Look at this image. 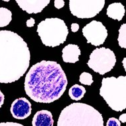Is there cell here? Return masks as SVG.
<instances>
[{
  "instance_id": "obj_10",
  "label": "cell",
  "mask_w": 126,
  "mask_h": 126,
  "mask_svg": "<svg viewBox=\"0 0 126 126\" xmlns=\"http://www.w3.org/2000/svg\"><path fill=\"white\" fill-rule=\"evenodd\" d=\"M16 3L23 11L29 14H37L48 5L50 0H16Z\"/></svg>"
},
{
  "instance_id": "obj_16",
  "label": "cell",
  "mask_w": 126,
  "mask_h": 126,
  "mask_svg": "<svg viewBox=\"0 0 126 126\" xmlns=\"http://www.w3.org/2000/svg\"><path fill=\"white\" fill-rule=\"evenodd\" d=\"M117 41L120 47L122 48H126V24L124 23L120 27L119 30V36L117 38Z\"/></svg>"
},
{
  "instance_id": "obj_19",
  "label": "cell",
  "mask_w": 126,
  "mask_h": 126,
  "mask_svg": "<svg viewBox=\"0 0 126 126\" xmlns=\"http://www.w3.org/2000/svg\"><path fill=\"white\" fill-rule=\"evenodd\" d=\"M65 2L64 1V0H55L54 1V7L57 9H61L64 6Z\"/></svg>"
},
{
  "instance_id": "obj_6",
  "label": "cell",
  "mask_w": 126,
  "mask_h": 126,
  "mask_svg": "<svg viewBox=\"0 0 126 126\" xmlns=\"http://www.w3.org/2000/svg\"><path fill=\"white\" fill-rule=\"evenodd\" d=\"M116 63L114 52L106 47L96 48L90 55L87 64L95 72L104 75L113 69Z\"/></svg>"
},
{
  "instance_id": "obj_24",
  "label": "cell",
  "mask_w": 126,
  "mask_h": 126,
  "mask_svg": "<svg viewBox=\"0 0 126 126\" xmlns=\"http://www.w3.org/2000/svg\"><path fill=\"white\" fill-rule=\"evenodd\" d=\"M119 121L122 123H126V113H124L120 116V119H119Z\"/></svg>"
},
{
  "instance_id": "obj_21",
  "label": "cell",
  "mask_w": 126,
  "mask_h": 126,
  "mask_svg": "<svg viewBox=\"0 0 126 126\" xmlns=\"http://www.w3.org/2000/svg\"><path fill=\"white\" fill-rule=\"evenodd\" d=\"M35 23V21L33 18L31 17L29 20H27L26 22V25L27 27H32L34 26V25Z\"/></svg>"
},
{
  "instance_id": "obj_8",
  "label": "cell",
  "mask_w": 126,
  "mask_h": 126,
  "mask_svg": "<svg viewBox=\"0 0 126 126\" xmlns=\"http://www.w3.org/2000/svg\"><path fill=\"white\" fill-rule=\"evenodd\" d=\"M83 35L87 40V43L98 47L104 43L108 37V31L102 22L96 20L85 25L82 29Z\"/></svg>"
},
{
  "instance_id": "obj_9",
  "label": "cell",
  "mask_w": 126,
  "mask_h": 126,
  "mask_svg": "<svg viewBox=\"0 0 126 126\" xmlns=\"http://www.w3.org/2000/svg\"><path fill=\"white\" fill-rule=\"evenodd\" d=\"M11 115L15 119L25 120L31 114V104L27 98H20L13 102L10 108Z\"/></svg>"
},
{
  "instance_id": "obj_3",
  "label": "cell",
  "mask_w": 126,
  "mask_h": 126,
  "mask_svg": "<svg viewBox=\"0 0 126 126\" xmlns=\"http://www.w3.org/2000/svg\"><path fill=\"white\" fill-rule=\"evenodd\" d=\"M57 126H104L101 113L90 105L72 103L63 109Z\"/></svg>"
},
{
  "instance_id": "obj_15",
  "label": "cell",
  "mask_w": 126,
  "mask_h": 126,
  "mask_svg": "<svg viewBox=\"0 0 126 126\" xmlns=\"http://www.w3.org/2000/svg\"><path fill=\"white\" fill-rule=\"evenodd\" d=\"M12 20V13L5 7H0V27L7 26Z\"/></svg>"
},
{
  "instance_id": "obj_12",
  "label": "cell",
  "mask_w": 126,
  "mask_h": 126,
  "mask_svg": "<svg viewBox=\"0 0 126 126\" xmlns=\"http://www.w3.org/2000/svg\"><path fill=\"white\" fill-rule=\"evenodd\" d=\"M54 120L50 111L45 110L38 111L32 120L33 126H53Z\"/></svg>"
},
{
  "instance_id": "obj_7",
  "label": "cell",
  "mask_w": 126,
  "mask_h": 126,
  "mask_svg": "<svg viewBox=\"0 0 126 126\" xmlns=\"http://www.w3.org/2000/svg\"><path fill=\"white\" fill-rule=\"evenodd\" d=\"M104 5L105 0H70L69 9L76 17L88 19L98 15Z\"/></svg>"
},
{
  "instance_id": "obj_22",
  "label": "cell",
  "mask_w": 126,
  "mask_h": 126,
  "mask_svg": "<svg viewBox=\"0 0 126 126\" xmlns=\"http://www.w3.org/2000/svg\"><path fill=\"white\" fill-rule=\"evenodd\" d=\"M79 25L78 23H72L71 25V30H72V32H74V33H76L78 31L79 29Z\"/></svg>"
},
{
  "instance_id": "obj_23",
  "label": "cell",
  "mask_w": 126,
  "mask_h": 126,
  "mask_svg": "<svg viewBox=\"0 0 126 126\" xmlns=\"http://www.w3.org/2000/svg\"><path fill=\"white\" fill-rule=\"evenodd\" d=\"M4 100H5V96L4 94L1 92V91L0 90V108H1L2 105L4 103Z\"/></svg>"
},
{
  "instance_id": "obj_11",
  "label": "cell",
  "mask_w": 126,
  "mask_h": 126,
  "mask_svg": "<svg viewBox=\"0 0 126 126\" xmlns=\"http://www.w3.org/2000/svg\"><path fill=\"white\" fill-rule=\"evenodd\" d=\"M63 60L64 63H75L79 61V56L81 54V51L78 45L69 44L63 48Z\"/></svg>"
},
{
  "instance_id": "obj_4",
  "label": "cell",
  "mask_w": 126,
  "mask_h": 126,
  "mask_svg": "<svg viewBox=\"0 0 126 126\" xmlns=\"http://www.w3.org/2000/svg\"><path fill=\"white\" fill-rule=\"evenodd\" d=\"M100 94L111 110L116 111L124 110L126 108V76L103 78Z\"/></svg>"
},
{
  "instance_id": "obj_2",
  "label": "cell",
  "mask_w": 126,
  "mask_h": 126,
  "mask_svg": "<svg viewBox=\"0 0 126 126\" xmlns=\"http://www.w3.org/2000/svg\"><path fill=\"white\" fill-rule=\"evenodd\" d=\"M28 45L13 31H0V83L18 80L27 72L30 64Z\"/></svg>"
},
{
  "instance_id": "obj_5",
  "label": "cell",
  "mask_w": 126,
  "mask_h": 126,
  "mask_svg": "<svg viewBox=\"0 0 126 126\" xmlns=\"http://www.w3.org/2000/svg\"><path fill=\"white\" fill-rule=\"evenodd\" d=\"M37 32L42 43L47 47H55L64 43L68 35V29L63 20L47 18L40 22Z\"/></svg>"
},
{
  "instance_id": "obj_25",
  "label": "cell",
  "mask_w": 126,
  "mask_h": 126,
  "mask_svg": "<svg viewBox=\"0 0 126 126\" xmlns=\"http://www.w3.org/2000/svg\"><path fill=\"white\" fill-rule=\"evenodd\" d=\"M123 64H124V68H125V70H126V58H124V59Z\"/></svg>"
},
{
  "instance_id": "obj_14",
  "label": "cell",
  "mask_w": 126,
  "mask_h": 126,
  "mask_svg": "<svg viewBox=\"0 0 126 126\" xmlns=\"http://www.w3.org/2000/svg\"><path fill=\"white\" fill-rule=\"evenodd\" d=\"M86 92V90L84 86L78 84H74L69 89L68 94L70 98L72 100L78 101L84 96Z\"/></svg>"
},
{
  "instance_id": "obj_17",
  "label": "cell",
  "mask_w": 126,
  "mask_h": 126,
  "mask_svg": "<svg viewBox=\"0 0 126 126\" xmlns=\"http://www.w3.org/2000/svg\"><path fill=\"white\" fill-rule=\"evenodd\" d=\"M79 81L81 84L84 85H87V86H90L94 82L93 79H92V75L90 73L86 72H82L80 74Z\"/></svg>"
},
{
  "instance_id": "obj_1",
  "label": "cell",
  "mask_w": 126,
  "mask_h": 126,
  "mask_svg": "<svg viewBox=\"0 0 126 126\" xmlns=\"http://www.w3.org/2000/svg\"><path fill=\"white\" fill-rule=\"evenodd\" d=\"M65 72L55 61H43L31 68L25 80V91L34 102L50 104L59 100L67 87Z\"/></svg>"
},
{
  "instance_id": "obj_20",
  "label": "cell",
  "mask_w": 126,
  "mask_h": 126,
  "mask_svg": "<svg viewBox=\"0 0 126 126\" xmlns=\"http://www.w3.org/2000/svg\"><path fill=\"white\" fill-rule=\"evenodd\" d=\"M0 126H24L21 124L15 122H2L0 123Z\"/></svg>"
},
{
  "instance_id": "obj_18",
  "label": "cell",
  "mask_w": 126,
  "mask_h": 126,
  "mask_svg": "<svg viewBox=\"0 0 126 126\" xmlns=\"http://www.w3.org/2000/svg\"><path fill=\"white\" fill-rule=\"evenodd\" d=\"M106 126H121V123L115 117H110L107 122Z\"/></svg>"
},
{
  "instance_id": "obj_13",
  "label": "cell",
  "mask_w": 126,
  "mask_h": 126,
  "mask_svg": "<svg viewBox=\"0 0 126 126\" xmlns=\"http://www.w3.org/2000/svg\"><path fill=\"white\" fill-rule=\"evenodd\" d=\"M125 12V7L121 3H113L109 5L106 14L110 18L120 21L124 17Z\"/></svg>"
}]
</instances>
